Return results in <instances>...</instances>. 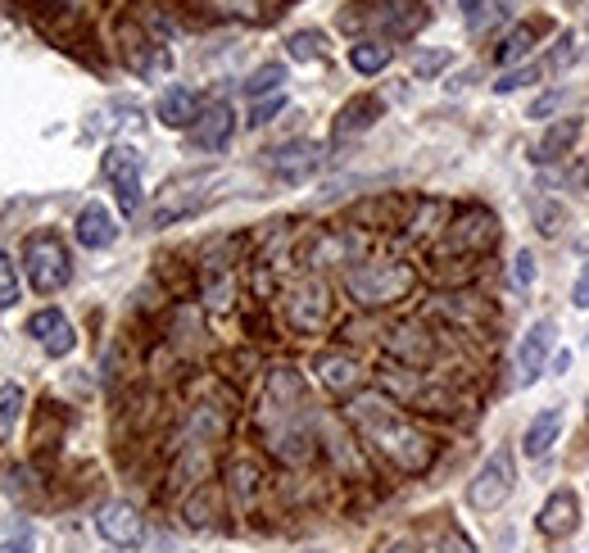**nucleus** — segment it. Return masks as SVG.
<instances>
[{
    "label": "nucleus",
    "instance_id": "obj_18",
    "mask_svg": "<svg viewBox=\"0 0 589 553\" xmlns=\"http://www.w3.org/2000/svg\"><path fill=\"white\" fill-rule=\"evenodd\" d=\"M377 118H381V101H377V96H354V101H345V105H340V114H335V141H350V137H358V132H367Z\"/></svg>",
    "mask_w": 589,
    "mask_h": 553
},
{
    "label": "nucleus",
    "instance_id": "obj_9",
    "mask_svg": "<svg viewBox=\"0 0 589 553\" xmlns=\"http://www.w3.org/2000/svg\"><path fill=\"white\" fill-rule=\"evenodd\" d=\"M96 531H101L109 544H118V549H137V544L145 540V521H141V513H137L132 504L114 499V504H105V508L96 513Z\"/></svg>",
    "mask_w": 589,
    "mask_h": 553
},
{
    "label": "nucleus",
    "instance_id": "obj_32",
    "mask_svg": "<svg viewBox=\"0 0 589 553\" xmlns=\"http://www.w3.org/2000/svg\"><path fill=\"white\" fill-rule=\"evenodd\" d=\"M286 109V96H282V91H276V96H268V101H259L255 105V114H250V128H263V122H272L276 114H282Z\"/></svg>",
    "mask_w": 589,
    "mask_h": 553
},
{
    "label": "nucleus",
    "instance_id": "obj_19",
    "mask_svg": "<svg viewBox=\"0 0 589 553\" xmlns=\"http://www.w3.org/2000/svg\"><path fill=\"white\" fill-rule=\"evenodd\" d=\"M576 141H580V118H553L549 132H544V141L531 150V160H535V164H549V160H557V155H567Z\"/></svg>",
    "mask_w": 589,
    "mask_h": 553
},
{
    "label": "nucleus",
    "instance_id": "obj_30",
    "mask_svg": "<svg viewBox=\"0 0 589 553\" xmlns=\"http://www.w3.org/2000/svg\"><path fill=\"white\" fill-rule=\"evenodd\" d=\"M422 553H476V544H472L468 536H462V531H445L440 540H431Z\"/></svg>",
    "mask_w": 589,
    "mask_h": 553
},
{
    "label": "nucleus",
    "instance_id": "obj_35",
    "mask_svg": "<svg viewBox=\"0 0 589 553\" xmlns=\"http://www.w3.org/2000/svg\"><path fill=\"white\" fill-rule=\"evenodd\" d=\"M0 553H33V531H19V536H10V540H0Z\"/></svg>",
    "mask_w": 589,
    "mask_h": 553
},
{
    "label": "nucleus",
    "instance_id": "obj_38",
    "mask_svg": "<svg viewBox=\"0 0 589 553\" xmlns=\"http://www.w3.org/2000/svg\"><path fill=\"white\" fill-rule=\"evenodd\" d=\"M585 413H589V404H585Z\"/></svg>",
    "mask_w": 589,
    "mask_h": 553
},
{
    "label": "nucleus",
    "instance_id": "obj_24",
    "mask_svg": "<svg viewBox=\"0 0 589 553\" xmlns=\"http://www.w3.org/2000/svg\"><path fill=\"white\" fill-rule=\"evenodd\" d=\"M531 219H535V227H540V236H557V232H563V219H567V213L563 209H557L553 200H531Z\"/></svg>",
    "mask_w": 589,
    "mask_h": 553
},
{
    "label": "nucleus",
    "instance_id": "obj_28",
    "mask_svg": "<svg viewBox=\"0 0 589 553\" xmlns=\"http://www.w3.org/2000/svg\"><path fill=\"white\" fill-rule=\"evenodd\" d=\"M535 276H540L535 255H531V250H517V259H513V286H517V291H531Z\"/></svg>",
    "mask_w": 589,
    "mask_h": 553
},
{
    "label": "nucleus",
    "instance_id": "obj_22",
    "mask_svg": "<svg viewBox=\"0 0 589 553\" xmlns=\"http://www.w3.org/2000/svg\"><path fill=\"white\" fill-rule=\"evenodd\" d=\"M282 86H286V69H282V64H263V69L250 73V82H245V96L263 101V96H276Z\"/></svg>",
    "mask_w": 589,
    "mask_h": 553
},
{
    "label": "nucleus",
    "instance_id": "obj_26",
    "mask_svg": "<svg viewBox=\"0 0 589 553\" xmlns=\"http://www.w3.org/2000/svg\"><path fill=\"white\" fill-rule=\"evenodd\" d=\"M567 105V86H553V91H544V96H535L531 101V109H526V118H535V122H553V114Z\"/></svg>",
    "mask_w": 589,
    "mask_h": 553
},
{
    "label": "nucleus",
    "instance_id": "obj_20",
    "mask_svg": "<svg viewBox=\"0 0 589 553\" xmlns=\"http://www.w3.org/2000/svg\"><path fill=\"white\" fill-rule=\"evenodd\" d=\"M390 59H394V50H390L386 42H358V46H350V69H354L358 78H377V73H386V69H390Z\"/></svg>",
    "mask_w": 589,
    "mask_h": 553
},
{
    "label": "nucleus",
    "instance_id": "obj_11",
    "mask_svg": "<svg viewBox=\"0 0 589 553\" xmlns=\"http://www.w3.org/2000/svg\"><path fill=\"white\" fill-rule=\"evenodd\" d=\"M327 314H331V299H327V286L322 282H304L286 299V318H291L295 331H318L327 322Z\"/></svg>",
    "mask_w": 589,
    "mask_h": 553
},
{
    "label": "nucleus",
    "instance_id": "obj_8",
    "mask_svg": "<svg viewBox=\"0 0 589 553\" xmlns=\"http://www.w3.org/2000/svg\"><path fill=\"white\" fill-rule=\"evenodd\" d=\"M576 527H580V495L572 485H557L535 517V531L549 540H567V536H576Z\"/></svg>",
    "mask_w": 589,
    "mask_h": 553
},
{
    "label": "nucleus",
    "instance_id": "obj_5",
    "mask_svg": "<svg viewBox=\"0 0 589 553\" xmlns=\"http://www.w3.org/2000/svg\"><path fill=\"white\" fill-rule=\"evenodd\" d=\"M105 177L114 181V196H118V209L132 213L141 209V155L132 145H109V155H105Z\"/></svg>",
    "mask_w": 589,
    "mask_h": 553
},
{
    "label": "nucleus",
    "instance_id": "obj_15",
    "mask_svg": "<svg viewBox=\"0 0 589 553\" xmlns=\"http://www.w3.org/2000/svg\"><path fill=\"white\" fill-rule=\"evenodd\" d=\"M381 27H386V37H413L417 27H426V5L422 0H381V10L372 14Z\"/></svg>",
    "mask_w": 589,
    "mask_h": 553
},
{
    "label": "nucleus",
    "instance_id": "obj_6",
    "mask_svg": "<svg viewBox=\"0 0 589 553\" xmlns=\"http://www.w3.org/2000/svg\"><path fill=\"white\" fill-rule=\"evenodd\" d=\"M553 341H557V322H553V318L531 322V331L521 336V345H517V377H521V386H535V381L544 377L549 354H553Z\"/></svg>",
    "mask_w": 589,
    "mask_h": 553
},
{
    "label": "nucleus",
    "instance_id": "obj_33",
    "mask_svg": "<svg viewBox=\"0 0 589 553\" xmlns=\"http://www.w3.org/2000/svg\"><path fill=\"white\" fill-rule=\"evenodd\" d=\"M462 19H468V33H481L485 27V14H490V0H458Z\"/></svg>",
    "mask_w": 589,
    "mask_h": 553
},
{
    "label": "nucleus",
    "instance_id": "obj_17",
    "mask_svg": "<svg viewBox=\"0 0 589 553\" xmlns=\"http://www.w3.org/2000/svg\"><path fill=\"white\" fill-rule=\"evenodd\" d=\"M314 373H318V381H322L327 390H335V395H354L358 381H363V367H358L350 354H318Z\"/></svg>",
    "mask_w": 589,
    "mask_h": 553
},
{
    "label": "nucleus",
    "instance_id": "obj_14",
    "mask_svg": "<svg viewBox=\"0 0 589 553\" xmlns=\"http://www.w3.org/2000/svg\"><path fill=\"white\" fill-rule=\"evenodd\" d=\"M557 436H563V409L549 404V409H540L531 422H526V432H521L526 458H549V449L557 445Z\"/></svg>",
    "mask_w": 589,
    "mask_h": 553
},
{
    "label": "nucleus",
    "instance_id": "obj_7",
    "mask_svg": "<svg viewBox=\"0 0 589 553\" xmlns=\"http://www.w3.org/2000/svg\"><path fill=\"white\" fill-rule=\"evenodd\" d=\"M268 168L272 177H282V181H308L318 168H322V145L318 141H286V145H276L268 150Z\"/></svg>",
    "mask_w": 589,
    "mask_h": 553
},
{
    "label": "nucleus",
    "instance_id": "obj_34",
    "mask_svg": "<svg viewBox=\"0 0 589 553\" xmlns=\"http://www.w3.org/2000/svg\"><path fill=\"white\" fill-rule=\"evenodd\" d=\"M572 304H576L580 314L589 309V259H585V268L576 272V282H572Z\"/></svg>",
    "mask_w": 589,
    "mask_h": 553
},
{
    "label": "nucleus",
    "instance_id": "obj_36",
    "mask_svg": "<svg viewBox=\"0 0 589 553\" xmlns=\"http://www.w3.org/2000/svg\"><path fill=\"white\" fill-rule=\"evenodd\" d=\"M553 367H557V373H567V367H572V350L557 354V358H553Z\"/></svg>",
    "mask_w": 589,
    "mask_h": 553
},
{
    "label": "nucleus",
    "instance_id": "obj_25",
    "mask_svg": "<svg viewBox=\"0 0 589 553\" xmlns=\"http://www.w3.org/2000/svg\"><path fill=\"white\" fill-rule=\"evenodd\" d=\"M449 64H453V55H449V50H417V55H413V78L431 82L436 73H445Z\"/></svg>",
    "mask_w": 589,
    "mask_h": 553
},
{
    "label": "nucleus",
    "instance_id": "obj_12",
    "mask_svg": "<svg viewBox=\"0 0 589 553\" xmlns=\"http://www.w3.org/2000/svg\"><path fill=\"white\" fill-rule=\"evenodd\" d=\"M73 232H78V240L86 245V250H109V245L118 240V223H114V213L101 200H86L82 204Z\"/></svg>",
    "mask_w": 589,
    "mask_h": 553
},
{
    "label": "nucleus",
    "instance_id": "obj_4",
    "mask_svg": "<svg viewBox=\"0 0 589 553\" xmlns=\"http://www.w3.org/2000/svg\"><path fill=\"white\" fill-rule=\"evenodd\" d=\"M513 490H517V463H513V454L508 449H494L485 454V463L472 472L468 481V504L476 513H499L508 499H513Z\"/></svg>",
    "mask_w": 589,
    "mask_h": 553
},
{
    "label": "nucleus",
    "instance_id": "obj_21",
    "mask_svg": "<svg viewBox=\"0 0 589 553\" xmlns=\"http://www.w3.org/2000/svg\"><path fill=\"white\" fill-rule=\"evenodd\" d=\"M531 46H535V27H531V23H521V27H513V33L504 37V46L494 50V64L513 69L517 59H526V55H531Z\"/></svg>",
    "mask_w": 589,
    "mask_h": 553
},
{
    "label": "nucleus",
    "instance_id": "obj_31",
    "mask_svg": "<svg viewBox=\"0 0 589 553\" xmlns=\"http://www.w3.org/2000/svg\"><path fill=\"white\" fill-rule=\"evenodd\" d=\"M10 304H19V272L5 255H0V309H10Z\"/></svg>",
    "mask_w": 589,
    "mask_h": 553
},
{
    "label": "nucleus",
    "instance_id": "obj_3",
    "mask_svg": "<svg viewBox=\"0 0 589 553\" xmlns=\"http://www.w3.org/2000/svg\"><path fill=\"white\" fill-rule=\"evenodd\" d=\"M345 286L358 304L367 309H381V304H394L413 291V268L409 263H363L345 276Z\"/></svg>",
    "mask_w": 589,
    "mask_h": 553
},
{
    "label": "nucleus",
    "instance_id": "obj_37",
    "mask_svg": "<svg viewBox=\"0 0 589 553\" xmlns=\"http://www.w3.org/2000/svg\"><path fill=\"white\" fill-rule=\"evenodd\" d=\"M580 187H585V191H589V164H585V168H580Z\"/></svg>",
    "mask_w": 589,
    "mask_h": 553
},
{
    "label": "nucleus",
    "instance_id": "obj_10",
    "mask_svg": "<svg viewBox=\"0 0 589 553\" xmlns=\"http://www.w3.org/2000/svg\"><path fill=\"white\" fill-rule=\"evenodd\" d=\"M27 336H37L50 358H69L78 350V331L59 309H37L33 318H27Z\"/></svg>",
    "mask_w": 589,
    "mask_h": 553
},
{
    "label": "nucleus",
    "instance_id": "obj_13",
    "mask_svg": "<svg viewBox=\"0 0 589 553\" xmlns=\"http://www.w3.org/2000/svg\"><path fill=\"white\" fill-rule=\"evenodd\" d=\"M232 132H236V109L232 105H209L200 118H196V128H191V145L196 150H223L227 141H232Z\"/></svg>",
    "mask_w": 589,
    "mask_h": 553
},
{
    "label": "nucleus",
    "instance_id": "obj_27",
    "mask_svg": "<svg viewBox=\"0 0 589 553\" xmlns=\"http://www.w3.org/2000/svg\"><path fill=\"white\" fill-rule=\"evenodd\" d=\"M23 399H27L23 386H14V381L0 386V426H14L23 417Z\"/></svg>",
    "mask_w": 589,
    "mask_h": 553
},
{
    "label": "nucleus",
    "instance_id": "obj_1",
    "mask_svg": "<svg viewBox=\"0 0 589 553\" xmlns=\"http://www.w3.org/2000/svg\"><path fill=\"white\" fill-rule=\"evenodd\" d=\"M345 413H350V422L358 426V432L372 440V449H377L381 458H390L399 472L417 476V472L431 468V440L390 404L386 395H354Z\"/></svg>",
    "mask_w": 589,
    "mask_h": 553
},
{
    "label": "nucleus",
    "instance_id": "obj_16",
    "mask_svg": "<svg viewBox=\"0 0 589 553\" xmlns=\"http://www.w3.org/2000/svg\"><path fill=\"white\" fill-rule=\"evenodd\" d=\"M154 114H160V122H164V128H173V132L196 128V118H200V96H196L191 86H168L164 96H160V105H154Z\"/></svg>",
    "mask_w": 589,
    "mask_h": 553
},
{
    "label": "nucleus",
    "instance_id": "obj_2",
    "mask_svg": "<svg viewBox=\"0 0 589 553\" xmlns=\"http://www.w3.org/2000/svg\"><path fill=\"white\" fill-rule=\"evenodd\" d=\"M23 268H27V282H33L42 295H59V291L73 282V263H69L64 240L50 236V232L27 236V245H23Z\"/></svg>",
    "mask_w": 589,
    "mask_h": 553
},
{
    "label": "nucleus",
    "instance_id": "obj_29",
    "mask_svg": "<svg viewBox=\"0 0 589 553\" xmlns=\"http://www.w3.org/2000/svg\"><path fill=\"white\" fill-rule=\"evenodd\" d=\"M286 50H291V59H318L322 55V37L318 33H291V42H286Z\"/></svg>",
    "mask_w": 589,
    "mask_h": 553
},
{
    "label": "nucleus",
    "instance_id": "obj_23",
    "mask_svg": "<svg viewBox=\"0 0 589 553\" xmlns=\"http://www.w3.org/2000/svg\"><path fill=\"white\" fill-rule=\"evenodd\" d=\"M544 78V64H526V69H508L499 82H494V96H513L521 86H535Z\"/></svg>",
    "mask_w": 589,
    "mask_h": 553
}]
</instances>
